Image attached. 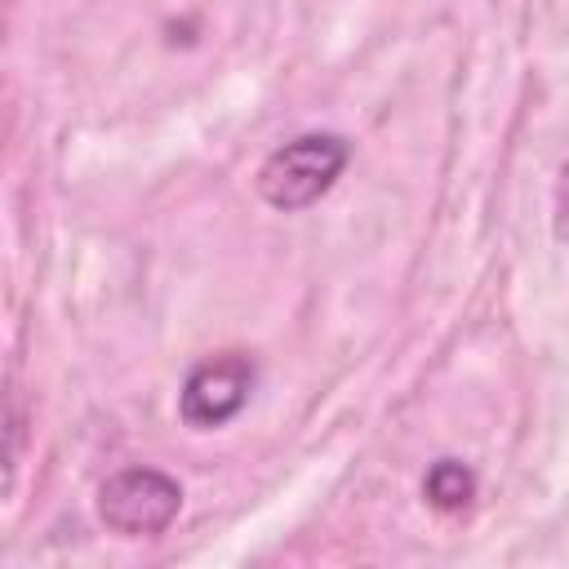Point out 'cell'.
<instances>
[{
  "instance_id": "2",
  "label": "cell",
  "mask_w": 569,
  "mask_h": 569,
  "mask_svg": "<svg viewBox=\"0 0 569 569\" xmlns=\"http://www.w3.org/2000/svg\"><path fill=\"white\" fill-rule=\"evenodd\" d=\"M182 511V485L156 467H124L98 489V516L120 538H156Z\"/></svg>"
},
{
  "instance_id": "5",
  "label": "cell",
  "mask_w": 569,
  "mask_h": 569,
  "mask_svg": "<svg viewBox=\"0 0 569 569\" xmlns=\"http://www.w3.org/2000/svg\"><path fill=\"white\" fill-rule=\"evenodd\" d=\"M556 240H569V160L556 173Z\"/></svg>"
},
{
  "instance_id": "3",
  "label": "cell",
  "mask_w": 569,
  "mask_h": 569,
  "mask_svg": "<svg viewBox=\"0 0 569 569\" xmlns=\"http://www.w3.org/2000/svg\"><path fill=\"white\" fill-rule=\"evenodd\" d=\"M249 391H253V360L240 351H227V356L200 360L187 373L178 413L187 427H222L244 409Z\"/></svg>"
},
{
  "instance_id": "4",
  "label": "cell",
  "mask_w": 569,
  "mask_h": 569,
  "mask_svg": "<svg viewBox=\"0 0 569 569\" xmlns=\"http://www.w3.org/2000/svg\"><path fill=\"white\" fill-rule=\"evenodd\" d=\"M427 502L431 507H440V511H458V507H467L471 498H476V476L462 467V462H453V458H440L431 471H427Z\"/></svg>"
},
{
  "instance_id": "1",
  "label": "cell",
  "mask_w": 569,
  "mask_h": 569,
  "mask_svg": "<svg viewBox=\"0 0 569 569\" xmlns=\"http://www.w3.org/2000/svg\"><path fill=\"white\" fill-rule=\"evenodd\" d=\"M347 160H351L347 138H338V133H302V138L276 147L262 160V169H258V196L271 209L298 213V209L316 204L333 187V178L347 169Z\"/></svg>"
}]
</instances>
